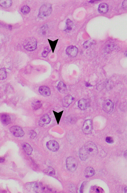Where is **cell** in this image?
I'll return each instance as SVG.
<instances>
[{
    "instance_id": "cell-10",
    "label": "cell",
    "mask_w": 127,
    "mask_h": 193,
    "mask_svg": "<svg viewBox=\"0 0 127 193\" xmlns=\"http://www.w3.org/2000/svg\"><path fill=\"white\" fill-rule=\"evenodd\" d=\"M90 105V102L89 100L86 99H81L78 102V106L82 110H86L89 106Z\"/></svg>"
},
{
    "instance_id": "cell-35",
    "label": "cell",
    "mask_w": 127,
    "mask_h": 193,
    "mask_svg": "<svg viewBox=\"0 0 127 193\" xmlns=\"http://www.w3.org/2000/svg\"><path fill=\"white\" fill-rule=\"evenodd\" d=\"M5 159L4 158H0V163L4 161Z\"/></svg>"
},
{
    "instance_id": "cell-5",
    "label": "cell",
    "mask_w": 127,
    "mask_h": 193,
    "mask_svg": "<svg viewBox=\"0 0 127 193\" xmlns=\"http://www.w3.org/2000/svg\"><path fill=\"white\" fill-rule=\"evenodd\" d=\"M93 129V122L90 119L87 120L84 122L82 128L83 132L86 134H90Z\"/></svg>"
},
{
    "instance_id": "cell-31",
    "label": "cell",
    "mask_w": 127,
    "mask_h": 193,
    "mask_svg": "<svg viewBox=\"0 0 127 193\" xmlns=\"http://www.w3.org/2000/svg\"><path fill=\"white\" fill-rule=\"evenodd\" d=\"M29 135L30 138L31 139H33L36 136L37 134L34 131L32 130L30 131Z\"/></svg>"
},
{
    "instance_id": "cell-26",
    "label": "cell",
    "mask_w": 127,
    "mask_h": 193,
    "mask_svg": "<svg viewBox=\"0 0 127 193\" xmlns=\"http://www.w3.org/2000/svg\"><path fill=\"white\" fill-rule=\"evenodd\" d=\"M53 111L54 113L57 122L58 123V124L64 111L63 110L62 111H61L59 113H58L53 110Z\"/></svg>"
},
{
    "instance_id": "cell-21",
    "label": "cell",
    "mask_w": 127,
    "mask_h": 193,
    "mask_svg": "<svg viewBox=\"0 0 127 193\" xmlns=\"http://www.w3.org/2000/svg\"><path fill=\"white\" fill-rule=\"evenodd\" d=\"M42 105L41 102L39 100L35 101L32 103V107L34 110H36L40 108Z\"/></svg>"
},
{
    "instance_id": "cell-8",
    "label": "cell",
    "mask_w": 127,
    "mask_h": 193,
    "mask_svg": "<svg viewBox=\"0 0 127 193\" xmlns=\"http://www.w3.org/2000/svg\"><path fill=\"white\" fill-rule=\"evenodd\" d=\"M46 146L48 149L54 152L58 151L59 148V145L58 142L54 140H50L47 142L46 143Z\"/></svg>"
},
{
    "instance_id": "cell-37",
    "label": "cell",
    "mask_w": 127,
    "mask_h": 193,
    "mask_svg": "<svg viewBox=\"0 0 127 193\" xmlns=\"http://www.w3.org/2000/svg\"><path fill=\"white\" fill-rule=\"evenodd\" d=\"M86 84V86H87V87L90 86H91V85H90V84L88 83H87Z\"/></svg>"
},
{
    "instance_id": "cell-36",
    "label": "cell",
    "mask_w": 127,
    "mask_h": 193,
    "mask_svg": "<svg viewBox=\"0 0 127 193\" xmlns=\"http://www.w3.org/2000/svg\"><path fill=\"white\" fill-rule=\"evenodd\" d=\"M124 156L126 158H127V151L126 150L125 151L124 153Z\"/></svg>"
},
{
    "instance_id": "cell-14",
    "label": "cell",
    "mask_w": 127,
    "mask_h": 193,
    "mask_svg": "<svg viewBox=\"0 0 127 193\" xmlns=\"http://www.w3.org/2000/svg\"><path fill=\"white\" fill-rule=\"evenodd\" d=\"M57 88L58 91L63 94H65L67 91L66 86L62 81H60L58 83Z\"/></svg>"
},
{
    "instance_id": "cell-30",
    "label": "cell",
    "mask_w": 127,
    "mask_h": 193,
    "mask_svg": "<svg viewBox=\"0 0 127 193\" xmlns=\"http://www.w3.org/2000/svg\"><path fill=\"white\" fill-rule=\"evenodd\" d=\"M59 39H57L54 41H52L49 39H48V42L49 43L51 48L52 49H54L55 47L57 44Z\"/></svg>"
},
{
    "instance_id": "cell-22",
    "label": "cell",
    "mask_w": 127,
    "mask_h": 193,
    "mask_svg": "<svg viewBox=\"0 0 127 193\" xmlns=\"http://www.w3.org/2000/svg\"><path fill=\"white\" fill-rule=\"evenodd\" d=\"M43 172L45 174L50 176H53L55 174L54 169L51 167H49L44 169Z\"/></svg>"
},
{
    "instance_id": "cell-28",
    "label": "cell",
    "mask_w": 127,
    "mask_h": 193,
    "mask_svg": "<svg viewBox=\"0 0 127 193\" xmlns=\"http://www.w3.org/2000/svg\"><path fill=\"white\" fill-rule=\"evenodd\" d=\"M50 50H51L48 46L45 47L43 49L42 53V57L44 58L48 56Z\"/></svg>"
},
{
    "instance_id": "cell-13",
    "label": "cell",
    "mask_w": 127,
    "mask_h": 193,
    "mask_svg": "<svg viewBox=\"0 0 127 193\" xmlns=\"http://www.w3.org/2000/svg\"><path fill=\"white\" fill-rule=\"evenodd\" d=\"M74 98L70 95H68L65 96L63 100V105L65 107H68L72 102Z\"/></svg>"
},
{
    "instance_id": "cell-41",
    "label": "cell",
    "mask_w": 127,
    "mask_h": 193,
    "mask_svg": "<svg viewBox=\"0 0 127 193\" xmlns=\"http://www.w3.org/2000/svg\"><path fill=\"white\" fill-rule=\"evenodd\" d=\"M125 55L127 57V51H126V52H125Z\"/></svg>"
},
{
    "instance_id": "cell-4",
    "label": "cell",
    "mask_w": 127,
    "mask_h": 193,
    "mask_svg": "<svg viewBox=\"0 0 127 193\" xmlns=\"http://www.w3.org/2000/svg\"><path fill=\"white\" fill-rule=\"evenodd\" d=\"M66 163L67 168L69 171L73 172L76 170L78 162L77 160L74 157H68L66 159Z\"/></svg>"
},
{
    "instance_id": "cell-16",
    "label": "cell",
    "mask_w": 127,
    "mask_h": 193,
    "mask_svg": "<svg viewBox=\"0 0 127 193\" xmlns=\"http://www.w3.org/2000/svg\"><path fill=\"white\" fill-rule=\"evenodd\" d=\"M108 6L106 3H102L99 5L98 11L101 14H105L108 12Z\"/></svg>"
},
{
    "instance_id": "cell-12",
    "label": "cell",
    "mask_w": 127,
    "mask_h": 193,
    "mask_svg": "<svg viewBox=\"0 0 127 193\" xmlns=\"http://www.w3.org/2000/svg\"><path fill=\"white\" fill-rule=\"evenodd\" d=\"M51 121L49 116L47 114L43 115L40 118L39 122V125L41 127H43L45 125L49 124Z\"/></svg>"
},
{
    "instance_id": "cell-39",
    "label": "cell",
    "mask_w": 127,
    "mask_h": 193,
    "mask_svg": "<svg viewBox=\"0 0 127 193\" xmlns=\"http://www.w3.org/2000/svg\"><path fill=\"white\" fill-rule=\"evenodd\" d=\"M124 192H125V193H127V187H125V189Z\"/></svg>"
},
{
    "instance_id": "cell-32",
    "label": "cell",
    "mask_w": 127,
    "mask_h": 193,
    "mask_svg": "<svg viewBox=\"0 0 127 193\" xmlns=\"http://www.w3.org/2000/svg\"><path fill=\"white\" fill-rule=\"evenodd\" d=\"M105 141L107 143L109 144H112L114 142L113 139L110 136L107 137L106 138Z\"/></svg>"
},
{
    "instance_id": "cell-27",
    "label": "cell",
    "mask_w": 127,
    "mask_h": 193,
    "mask_svg": "<svg viewBox=\"0 0 127 193\" xmlns=\"http://www.w3.org/2000/svg\"><path fill=\"white\" fill-rule=\"evenodd\" d=\"M95 41L93 40H88L85 42L83 44V46L84 48L87 49L94 44Z\"/></svg>"
},
{
    "instance_id": "cell-40",
    "label": "cell",
    "mask_w": 127,
    "mask_h": 193,
    "mask_svg": "<svg viewBox=\"0 0 127 193\" xmlns=\"http://www.w3.org/2000/svg\"><path fill=\"white\" fill-rule=\"evenodd\" d=\"M9 28L10 29H11L12 28V26L11 25H9L8 26Z\"/></svg>"
},
{
    "instance_id": "cell-6",
    "label": "cell",
    "mask_w": 127,
    "mask_h": 193,
    "mask_svg": "<svg viewBox=\"0 0 127 193\" xmlns=\"http://www.w3.org/2000/svg\"><path fill=\"white\" fill-rule=\"evenodd\" d=\"M10 132L16 137H22L25 134L24 132L22 129L18 126L11 127L10 129Z\"/></svg>"
},
{
    "instance_id": "cell-20",
    "label": "cell",
    "mask_w": 127,
    "mask_h": 193,
    "mask_svg": "<svg viewBox=\"0 0 127 193\" xmlns=\"http://www.w3.org/2000/svg\"><path fill=\"white\" fill-rule=\"evenodd\" d=\"M114 47L115 45L113 43H109L105 47V51L107 53H109L113 50Z\"/></svg>"
},
{
    "instance_id": "cell-1",
    "label": "cell",
    "mask_w": 127,
    "mask_h": 193,
    "mask_svg": "<svg viewBox=\"0 0 127 193\" xmlns=\"http://www.w3.org/2000/svg\"><path fill=\"white\" fill-rule=\"evenodd\" d=\"M81 148L87 159L91 157L95 156L98 152L97 146L91 141L87 142Z\"/></svg>"
},
{
    "instance_id": "cell-34",
    "label": "cell",
    "mask_w": 127,
    "mask_h": 193,
    "mask_svg": "<svg viewBox=\"0 0 127 193\" xmlns=\"http://www.w3.org/2000/svg\"><path fill=\"white\" fill-rule=\"evenodd\" d=\"M127 0H125L123 1L122 4V7L124 9H127Z\"/></svg>"
},
{
    "instance_id": "cell-11",
    "label": "cell",
    "mask_w": 127,
    "mask_h": 193,
    "mask_svg": "<svg viewBox=\"0 0 127 193\" xmlns=\"http://www.w3.org/2000/svg\"><path fill=\"white\" fill-rule=\"evenodd\" d=\"M38 92L40 95L44 96H48L51 94V91L49 87L45 86H40L38 89Z\"/></svg>"
},
{
    "instance_id": "cell-18",
    "label": "cell",
    "mask_w": 127,
    "mask_h": 193,
    "mask_svg": "<svg viewBox=\"0 0 127 193\" xmlns=\"http://www.w3.org/2000/svg\"><path fill=\"white\" fill-rule=\"evenodd\" d=\"M23 149L25 153L27 155H31L32 152V149L31 146L29 144L24 143L22 145Z\"/></svg>"
},
{
    "instance_id": "cell-29",
    "label": "cell",
    "mask_w": 127,
    "mask_h": 193,
    "mask_svg": "<svg viewBox=\"0 0 127 193\" xmlns=\"http://www.w3.org/2000/svg\"><path fill=\"white\" fill-rule=\"evenodd\" d=\"M30 11V8L27 5H25L22 7L21 9V12L24 14L28 13Z\"/></svg>"
},
{
    "instance_id": "cell-19",
    "label": "cell",
    "mask_w": 127,
    "mask_h": 193,
    "mask_svg": "<svg viewBox=\"0 0 127 193\" xmlns=\"http://www.w3.org/2000/svg\"><path fill=\"white\" fill-rule=\"evenodd\" d=\"M12 3V1L11 0H0V5L4 8L10 7Z\"/></svg>"
},
{
    "instance_id": "cell-9",
    "label": "cell",
    "mask_w": 127,
    "mask_h": 193,
    "mask_svg": "<svg viewBox=\"0 0 127 193\" xmlns=\"http://www.w3.org/2000/svg\"><path fill=\"white\" fill-rule=\"evenodd\" d=\"M78 52V48L75 46L73 45L67 47L66 50V54L71 58L75 57L77 54Z\"/></svg>"
},
{
    "instance_id": "cell-3",
    "label": "cell",
    "mask_w": 127,
    "mask_h": 193,
    "mask_svg": "<svg viewBox=\"0 0 127 193\" xmlns=\"http://www.w3.org/2000/svg\"><path fill=\"white\" fill-rule=\"evenodd\" d=\"M52 10V5L51 4H44L41 6L39 8L38 16L41 18L48 16L51 14Z\"/></svg>"
},
{
    "instance_id": "cell-33",
    "label": "cell",
    "mask_w": 127,
    "mask_h": 193,
    "mask_svg": "<svg viewBox=\"0 0 127 193\" xmlns=\"http://www.w3.org/2000/svg\"><path fill=\"white\" fill-rule=\"evenodd\" d=\"M86 182H84L82 184L79 190L80 193H83V190L85 187V186L86 183Z\"/></svg>"
},
{
    "instance_id": "cell-15",
    "label": "cell",
    "mask_w": 127,
    "mask_h": 193,
    "mask_svg": "<svg viewBox=\"0 0 127 193\" xmlns=\"http://www.w3.org/2000/svg\"><path fill=\"white\" fill-rule=\"evenodd\" d=\"M95 170L91 167H88L85 169L84 171V175L86 178L91 177L95 174Z\"/></svg>"
},
{
    "instance_id": "cell-23",
    "label": "cell",
    "mask_w": 127,
    "mask_h": 193,
    "mask_svg": "<svg viewBox=\"0 0 127 193\" xmlns=\"http://www.w3.org/2000/svg\"><path fill=\"white\" fill-rule=\"evenodd\" d=\"M105 86L107 90H109L112 89L113 88L114 84L113 82L111 80L108 79L105 82Z\"/></svg>"
},
{
    "instance_id": "cell-38",
    "label": "cell",
    "mask_w": 127,
    "mask_h": 193,
    "mask_svg": "<svg viewBox=\"0 0 127 193\" xmlns=\"http://www.w3.org/2000/svg\"><path fill=\"white\" fill-rule=\"evenodd\" d=\"M95 0H91L89 2L91 3H93L94 2Z\"/></svg>"
},
{
    "instance_id": "cell-7",
    "label": "cell",
    "mask_w": 127,
    "mask_h": 193,
    "mask_svg": "<svg viewBox=\"0 0 127 193\" xmlns=\"http://www.w3.org/2000/svg\"><path fill=\"white\" fill-rule=\"evenodd\" d=\"M114 104L113 102L109 99L106 100L103 102L102 108L104 111L107 113H110L113 111Z\"/></svg>"
},
{
    "instance_id": "cell-25",
    "label": "cell",
    "mask_w": 127,
    "mask_h": 193,
    "mask_svg": "<svg viewBox=\"0 0 127 193\" xmlns=\"http://www.w3.org/2000/svg\"><path fill=\"white\" fill-rule=\"evenodd\" d=\"M66 30L68 31L71 30L73 26V23L72 21L68 19L66 20Z\"/></svg>"
},
{
    "instance_id": "cell-2",
    "label": "cell",
    "mask_w": 127,
    "mask_h": 193,
    "mask_svg": "<svg viewBox=\"0 0 127 193\" xmlns=\"http://www.w3.org/2000/svg\"><path fill=\"white\" fill-rule=\"evenodd\" d=\"M37 42L34 37H30L26 39L23 44L24 48L29 51H32L36 48Z\"/></svg>"
},
{
    "instance_id": "cell-24",
    "label": "cell",
    "mask_w": 127,
    "mask_h": 193,
    "mask_svg": "<svg viewBox=\"0 0 127 193\" xmlns=\"http://www.w3.org/2000/svg\"><path fill=\"white\" fill-rule=\"evenodd\" d=\"M7 73L5 69L4 68L0 69V80H3L6 77Z\"/></svg>"
},
{
    "instance_id": "cell-17",
    "label": "cell",
    "mask_w": 127,
    "mask_h": 193,
    "mask_svg": "<svg viewBox=\"0 0 127 193\" xmlns=\"http://www.w3.org/2000/svg\"><path fill=\"white\" fill-rule=\"evenodd\" d=\"M0 119L2 123L5 125H7L11 122L10 117L7 114H2L1 116Z\"/></svg>"
}]
</instances>
